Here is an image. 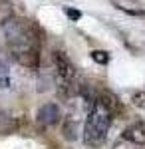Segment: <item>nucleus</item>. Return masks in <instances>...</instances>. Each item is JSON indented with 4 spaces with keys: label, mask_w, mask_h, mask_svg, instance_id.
Listing matches in <instances>:
<instances>
[{
    "label": "nucleus",
    "mask_w": 145,
    "mask_h": 149,
    "mask_svg": "<svg viewBox=\"0 0 145 149\" xmlns=\"http://www.w3.org/2000/svg\"><path fill=\"white\" fill-rule=\"evenodd\" d=\"M52 66H54V74H56L58 86L74 84V80H76V66L72 64V60L68 58V54L56 50L52 54Z\"/></svg>",
    "instance_id": "3"
},
{
    "label": "nucleus",
    "mask_w": 145,
    "mask_h": 149,
    "mask_svg": "<svg viewBox=\"0 0 145 149\" xmlns=\"http://www.w3.org/2000/svg\"><path fill=\"white\" fill-rule=\"evenodd\" d=\"M137 145H133V143H129V141H125V139H119L115 145H113V149H135Z\"/></svg>",
    "instance_id": "10"
},
{
    "label": "nucleus",
    "mask_w": 145,
    "mask_h": 149,
    "mask_svg": "<svg viewBox=\"0 0 145 149\" xmlns=\"http://www.w3.org/2000/svg\"><path fill=\"white\" fill-rule=\"evenodd\" d=\"M36 119L42 127H52L56 125L58 121L62 119V111H60V105L54 102H48L44 105H40L38 113H36Z\"/></svg>",
    "instance_id": "4"
},
{
    "label": "nucleus",
    "mask_w": 145,
    "mask_h": 149,
    "mask_svg": "<svg viewBox=\"0 0 145 149\" xmlns=\"http://www.w3.org/2000/svg\"><path fill=\"white\" fill-rule=\"evenodd\" d=\"M18 127H20V121L16 115L8 109H0V135L14 133V131H18Z\"/></svg>",
    "instance_id": "6"
},
{
    "label": "nucleus",
    "mask_w": 145,
    "mask_h": 149,
    "mask_svg": "<svg viewBox=\"0 0 145 149\" xmlns=\"http://www.w3.org/2000/svg\"><path fill=\"white\" fill-rule=\"evenodd\" d=\"M66 14L72 18V20H79L82 18V12H78V10H72V8H66Z\"/></svg>",
    "instance_id": "11"
},
{
    "label": "nucleus",
    "mask_w": 145,
    "mask_h": 149,
    "mask_svg": "<svg viewBox=\"0 0 145 149\" xmlns=\"http://www.w3.org/2000/svg\"><path fill=\"white\" fill-rule=\"evenodd\" d=\"M121 139L133 143L137 147H145V123L141 121H135L131 125H127L121 133Z\"/></svg>",
    "instance_id": "5"
},
{
    "label": "nucleus",
    "mask_w": 145,
    "mask_h": 149,
    "mask_svg": "<svg viewBox=\"0 0 145 149\" xmlns=\"http://www.w3.org/2000/svg\"><path fill=\"white\" fill-rule=\"evenodd\" d=\"M62 133H64V137H66L68 141H74V139L78 137V125H76V121L68 117L64 127H62Z\"/></svg>",
    "instance_id": "7"
},
{
    "label": "nucleus",
    "mask_w": 145,
    "mask_h": 149,
    "mask_svg": "<svg viewBox=\"0 0 145 149\" xmlns=\"http://www.w3.org/2000/svg\"><path fill=\"white\" fill-rule=\"evenodd\" d=\"M2 34L12 58L24 68L36 70L40 66V34L30 20L8 16L2 20Z\"/></svg>",
    "instance_id": "1"
},
{
    "label": "nucleus",
    "mask_w": 145,
    "mask_h": 149,
    "mask_svg": "<svg viewBox=\"0 0 145 149\" xmlns=\"http://www.w3.org/2000/svg\"><path fill=\"white\" fill-rule=\"evenodd\" d=\"M91 60H93L96 64L105 66V64L109 62V54H107V52H103V50H93V52H91Z\"/></svg>",
    "instance_id": "8"
},
{
    "label": "nucleus",
    "mask_w": 145,
    "mask_h": 149,
    "mask_svg": "<svg viewBox=\"0 0 145 149\" xmlns=\"http://www.w3.org/2000/svg\"><path fill=\"white\" fill-rule=\"evenodd\" d=\"M131 102H133L135 107L145 109V92H133L131 93Z\"/></svg>",
    "instance_id": "9"
},
{
    "label": "nucleus",
    "mask_w": 145,
    "mask_h": 149,
    "mask_svg": "<svg viewBox=\"0 0 145 149\" xmlns=\"http://www.w3.org/2000/svg\"><path fill=\"white\" fill-rule=\"evenodd\" d=\"M113 105H115V97H112L109 93H101L100 97L93 100L82 131L84 143L88 147H100L105 141L113 121Z\"/></svg>",
    "instance_id": "2"
}]
</instances>
